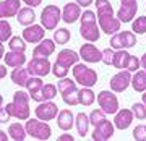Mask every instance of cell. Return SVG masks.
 Here are the masks:
<instances>
[{
  "instance_id": "52",
  "label": "cell",
  "mask_w": 146,
  "mask_h": 141,
  "mask_svg": "<svg viewBox=\"0 0 146 141\" xmlns=\"http://www.w3.org/2000/svg\"><path fill=\"white\" fill-rule=\"evenodd\" d=\"M2 104H3V97H2V94H0V107H2Z\"/></svg>"
},
{
  "instance_id": "9",
  "label": "cell",
  "mask_w": 146,
  "mask_h": 141,
  "mask_svg": "<svg viewBox=\"0 0 146 141\" xmlns=\"http://www.w3.org/2000/svg\"><path fill=\"white\" fill-rule=\"evenodd\" d=\"M52 63L49 62V58H42V57H33V60L28 63V71L33 76H46L50 71Z\"/></svg>"
},
{
  "instance_id": "14",
  "label": "cell",
  "mask_w": 146,
  "mask_h": 141,
  "mask_svg": "<svg viewBox=\"0 0 146 141\" xmlns=\"http://www.w3.org/2000/svg\"><path fill=\"white\" fill-rule=\"evenodd\" d=\"M135 118V115L131 112V109H122V110H117L115 112V117H114V125L119 128V130H125L131 125V122Z\"/></svg>"
},
{
  "instance_id": "3",
  "label": "cell",
  "mask_w": 146,
  "mask_h": 141,
  "mask_svg": "<svg viewBox=\"0 0 146 141\" xmlns=\"http://www.w3.org/2000/svg\"><path fill=\"white\" fill-rule=\"evenodd\" d=\"M73 76L76 79V83H80L84 88H93L94 84L98 83V73L93 68L81 65V63L73 65Z\"/></svg>"
},
{
  "instance_id": "37",
  "label": "cell",
  "mask_w": 146,
  "mask_h": 141,
  "mask_svg": "<svg viewBox=\"0 0 146 141\" xmlns=\"http://www.w3.org/2000/svg\"><path fill=\"white\" fill-rule=\"evenodd\" d=\"M68 70H70L68 67H65V65H62V63H58V62H55V63L52 65V73L55 75L58 79H60V78H65V76L68 75Z\"/></svg>"
},
{
  "instance_id": "25",
  "label": "cell",
  "mask_w": 146,
  "mask_h": 141,
  "mask_svg": "<svg viewBox=\"0 0 146 141\" xmlns=\"http://www.w3.org/2000/svg\"><path fill=\"white\" fill-rule=\"evenodd\" d=\"M57 125L60 130H70L73 126V114L70 110H60V114H57Z\"/></svg>"
},
{
  "instance_id": "6",
  "label": "cell",
  "mask_w": 146,
  "mask_h": 141,
  "mask_svg": "<svg viewBox=\"0 0 146 141\" xmlns=\"http://www.w3.org/2000/svg\"><path fill=\"white\" fill-rule=\"evenodd\" d=\"M98 102L104 114H115L119 110V99L112 91H101L98 96Z\"/></svg>"
},
{
  "instance_id": "28",
  "label": "cell",
  "mask_w": 146,
  "mask_h": 141,
  "mask_svg": "<svg viewBox=\"0 0 146 141\" xmlns=\"http://www.w3.org/2000/svg\"><path fill=\"white\" fill-rule=\"evenodd\" d=\"M128 58H130V54L125 52V49H120L117 52H114V62H112V67L115 68H127V63H128Z\"/></svg>"
},
{
  "instance_id": "33",
  "label": "cell",
  "mask_w": 146,
  "mask_h": 141,
  "mask_svg": "<svg viewBox=\"0 0 146 141\" xmlns=\"http://www.w3.org/2000/svg\"><path fill=\"white\" fill-rule=\"evenodd\" d=\"M11 26L8 21L0 20V42H5L8 39H11Z\"/></svg>"
},
{
  "instance_id": "51",
  "label": "cell",
  "mask_w": 146,
  "mask_h": 141,
  "mask_svg": "<svg viewBox=\"0 0 146 141\" xmlns=\"http://www.w3.org/2000/svg\"><path fill=\"white\" fill-rule=\"evenodd\" d=\"M143 104H145V105H146V93H145V94H143Z\"/></svg>"
},
{
  "instance_id": "1",
  "label": "cell",
  "mask_w": 146,
  "mask_h": 141,
  "mask_svg": "<svg viewBox=\"0 0 146 141\" xmlns=\"http://www.w3.org/2000/svg\"><path fill=\"white\" fill-rule=\"evenodd\" d=\"M96 8L99 16V26L106 34H115L120 29V21L114 16L112 5L109 0H96Z\"/></svg>"
},
{
  "instance_id": "15",
  "label": "cell",
  "mask_w": 146,
  "mask_h": 141,
  "mask_svg": "<svg viewBox=\"0 0 146 141\" xmlns=\"http://www.w3.org/2000/svg\"><path fill=\"white\" fill-rule=\"evenodd\" d=\"M44 34H46V29L42 26H37V24H34V26H28L25 28V31H23V39L26 42H31V44H34V42H41L42 39H44Z\"/></svg>"
},
{
  "instance_id": "50",
  "label": "cell",
  "mask_w": 146,
  "mask_h": 141,
  "mask_svg": "<svg viewBox=\"0 0 146 141\" xmlns=\"http://www.w3.org/2000/svg\"><path fill=\"white\" fill-rule=\"evenodd\" d=\"M3 52H5V49H3V44L0 42V58H2V57H5V55H3Z\"/></svg>"
},
{
  "instance_id": "18",
  "label": "cell",
  "mask_w": 146,
  "mask_h": 141,
  "mask_svg": "<svg viewBox=\"0 0 146 141\" xmlns=\"http://www.w3.org/2000/svg\"><path fill=\"white\" fill-rule=\"evenodd\" d=\"M80 16H81V8H80V5L75 2H70V3H67V5L63 7L62 10V20L65 21V23H75V21L78 20Z\"/></svg>"
},
{
  "instance_id": "26",
  "label": "cell",
  "mask_w": 146,
  "mask_h": 141,
  "mask_svg": "<svg viewBox=\"0 0 146 141\" xmlns=\"http://www.w3.org/2000/svg\"><path fill=\"white\" fill-rule=\"evenodd\" d=\"M131 86H133V89H135L136 93H143V91H146V71L143 70V71H140V70H136L135 75L131 76Z\"/></svg>"
},
{
  "instance_id": "44",
  "label": "cell",
  "mask_w": 146,
  "mask_h": 141,
  "mask_svg": "<svg viewBox=\"0 0 146 141\" xmlns=\"http://www.w3.org/2000/svg\"><path fill=\"white\" fill-rule=\"evenodd\" d=\"M23 2L29 7H39L42 3V0H23Z\"/></svg>"
},
{
  "instance_id": "22",
  "label": "cell",
  "mask_w": 146,
  "mask_h": 141,
  "mask_svg": "<svg viewBox=\"0 0 146 141\" xmlns=\"http://www.w3.org/2000/svg\"><path fill=\"white\" fill-rule=\"evenodd\" d=\"M29 71H28V68H23V67H16L13 71H11L10 78L11 81L15 84H18V86H26L28 79H29Z\"/></svg>"
},
{
  "instance_id": "12",
  "label": "cell",
  "mask_w": 146,
  "mask_h": 141,
  "mask_svg": "<svg viewBox=\"0 0 146 141\" xmlns=\"http://www.w3.org/2000/svg\"><path fill=\"white\" fill-rule=\"evenodd\" d=\"M131 83V75L128 70H123V71H119L117 75L112 76L110 79V89L112 91H117V93H122L125 91Z\"/></svg>"
},
{
  "instance_id": "39",
  "label": "cell",
  "mask_w": 146,
  "mask_h": 141,
  "mask_svg": "<svg viewBox=\"0 0 146 141\" xmlns=\"http://www.w3.org/2000/svg\"><path fill=\"white\" fill-rule=\"evenodd\" d=\"M29 94H26L25 91H16L15 94H13V102H16V104H28L29 102Z\"/></svg>"
},
{
  "instance_id": "23",
  "label": "cell",
  "mask_w": 146,
  "mask_h": 141,
  "mask_svg": "<svg viewBox=\"0 0 146 141\" xmlns=\"http://www.w3.org/2000/svg\"><path fill=\"white\" fill-rule=\"evenodd\" d=\"M26 63V55L25 52H15V50H11L5 55V65L8 67H21V65H25Z\"/></svg>"
},
{
  "instance_id": "31",
  "label": "cell",
  "mask_w": 146,
  "mask_h": 141,
  "mask_svg": "<svg viewBox=\"0 0 146 141\" xmlns=\"http://www.w3.org/2000/svg\"><path fill=\"white\" fill-rule=\"evenodd\" d=\"M57 96V86H54V84H44L41 88V93H39V97H41V102L44 101H52L54 97Z\"/></svg>"
},
{
  "instance_id": "19",
  "label": "cell",
  "mask_w": 146,
  "mask_h": 141,
  "mask_svg": "<svg viewBox=\"0 0 146 141\" xmlns=\"http://www.w3.org/2000/svg\"><path fill=\"white\" fill-rule=\"evenodd\" d=\"M55 50V42L50 39H42L39 42V46L34 47L33 57H42V58H49V55H52V52Z\"/></svg>"
},
{
  "instance_id": "10",
  "label": "cell",
  "mask_w": 146,
  "mask_h": 141,
  "mask_svg": "<svg viewBox=\"0 0 146 141\" xmlns=\"http://www.w3.org/2000/svg\"><path fill=\"white\" fill-rule=\"evenodd\" d=\"M58 114V107L54 102L50 101H44V104H39L36 107V117L39 120H44V122H49L55 118Z\"/></svg>"
},
{
  "instance_id": "43",
  "label": "cell",
  "mask_w": 146,
  "mask_h": 141,
  "mask_svg": "<svg viewBox=\"0 0 146 141\" xmlns=\"http://www.w3.org/2000/svg\"><path fill=\"white\" fill-rule=\"evenodd\" d=\"M8 118H10V114L7 112V109L0 107V123H8Z\"/></svg>"
},
{
  "instance_id": "32",
  "label": "cell",
  "mask_w": 146,
  "mask_h": 141,
  "mask_svg": "<svg viewBox=\"0 0 146 141\" xmlns=\"http://www.w3.org/2000/svg\"><path fill=\"white\" fill-rule=\"evenodd\" d=\"M8 46L15 52H25L26 50V42H25V39H21V36H13L8 42Z\"/></svg>"
},
{
  "instance_id": "34",
  "label": "cell",
  "mask_w": 146,
  "mask_h": 141,
  "mask_svg": "<svg viewBox=\"0 0 146 141\" xmlns=\"http://www.w3.org/2000/svg\"><path fill=\"white\" fill-rule=\"evenodd\" d=\"M54 39H55V42L60 44V46H62V44H67V42L70 41V31H68L67 28H60V29L55 31Z\"/></svg>"
},
{
  "instance_id": "42",
  "label": "cell",
  "mask_w": 146,
  "mask_h": 141,
  "mask_svg": "<svg viewBox=\"0 0 146 141\" xmlns=\"http://www.w3.org/2000/svg\"><path fill=\"white\" fill-rule=\"evenodd\" d=\"M102 62L106 65H112V62H114V52H112V49H104L102 50Z\"/></svg>"
},
{
  "instance_id": "30",
  "label": "cell",
  "mask_w": 146,
  "mask_h": 141,
  "mask_svg": "<svg viewBox=\"0 0 146 141\" xmlns=\"http://www.w3.org/2000/svg\"><path fill=\"white\" fill-rule=\"evenodd\" d=\"M8 135H10L11 140L15 141H23L26 138V128L21 126V123H11L10 125V130H8Z\"/></svg>"
},
{
  "instance_id": "36",
  "label": "cell",
  "mask_w": 146,
  "mask_h": 141,
  "mask_svg": "<svg viewBox=\"0 0 146 141\" xmlns=\"http://www.w3.org/2000/svg\"><path fill=\"white\" fill-rule=\"evenodd\" d=\"M133 32L135 34H145L146 32V16H138L133 21Z\"/></svg>"
},
{
  "instance_id": "16",
  "label": "cell",
  "mask_w": 146,
  "mask_h": 141,
  "mask_svg": "<svg viewBox=\"0 0 146 141\" xmlns=\"http://www.w3.org/2000/svg\"><path fill=\"white\" fill-rule=\"evenodd\" d=\"M5 109L10 114V117H15V118H20V120H28L29 118V105L28 104L11 102V104H7Z\"/></svg>"
},
{
  "instance_id": "20",
  "label": "cell",
  "mask_w": 146,
  "mask_h": 141,
  "mask_svg": "<svg viewBox=\"0 0 146 141\" xmlns=\"http://www.w3.org/2000/svg\"><path fill=\"white\" fill-rule=\"evenodd\" d=\"M80 60V54H76L75 50H72V49H63V50H60V54L57 55V60L55 62L62 63V65H65V67H72V65H76Z\"/></svg>"
},
{
  "instance_id": "40",
  "label": "cell",
  "mask_w": 146,
  "mask_h": 141,
  "mask_svg": "<svg viewBox=\"0 0 146 141\" xmlns=\"http://www.w3.org/2000/svg\"><path fill=\"white\" fill-rule=\"evenodd\" d=\"M140 67H141L140 58L135 57V55H130V58H128V63H127V68H125V70H128V71H136V70H138Z\"/></svg>"
},
{
  "instance_id": "13",
  "label": "cell",
  "mask_w": 146,
  "mask_h": 141,
  "mask_svg": "<svg viewBox=\"0 0 146 141\" xmlns=\"http://www.w3.org/2000/svg\"><path fill=\"white\" fill-rule=\"evenodd\" d=\"M114 135V125L109 120H102L101 123L96 125V130L93 131V140L94 141H107Z\"/></svg>"
},
{
  "instance_id": "46",
  "label": "cell",
  "mask_w": 146,
  "mask_h": 141,
  "mask_svg": "<svg viewBox=\"0 0 146 141\" xmlns=\"http://www.w3.org/2000/svg\"><path fill=\"white\" fill-rule=\"evenodd\" d=\"M76 3H78L80 7H89L93 3V0H76Z\"/></svg>"
},
{
  "instance_id": "4",
  "label": "cell",
  "mask_w": 146,
  "mask_h": 141,
  "mask_svg": "<svg viewBox=\"0 0 146 141\" xmlns=\"http://www.w3.org/2000/svg\"><path fill=\"white\" fill-rule=\"evenodd\" d=\"M26 133L36 140H49L50 135H52V128L44 123V120H39V118H29L26 122Z\"/></svg>"
},
{
  "instance_id": "41",
  "label": "cell",
  "mask_w": 146,
  "mask_h": 141,
  "mask_svg": "<svg viewBox=\"0 0 146 141\" xmlns=\"http://www.w3.org/2000/svg\"><path fill=\"white\" fill-rule=\"evenodd\" d=\"M133 138L138 141H146V130L143 125H138L135 126V130H133Z\"/></svg>"
},
{
  "instance_id": "8",
  "label": "cell",
  "mask_w": 146,
  "mask_h": 141,
  "mask_svg": "<svg viewBox=\"0 0 146 141\" xmlns=\"http://www.w3.org/2000/svg\"><path fill=\"white\" fill-rule=\"evenodd\" d=\"M138 11V3L136 0H120V8L117 11V20L122 23H128L135 18Z\"/></svg>"
},
{
  "instance_id": "48",
  "label": "cell",
  "mask_w": 146,
  "mask_h": 141,
  "mask_svg": "<svg viewBox=\"0 0 146 141\" xmlns=\"http://www.w3.org/2000/svg\"><path fill=\"white\" fill-rule=\"evenodd\" d=\"M140 62H141V67L145 68V71H146V54L143 55V57L140 58Z\"/></svg>"
},
{
  "instance_id": "21",
  "label": "cell",
  "mask_w": 146,
  "mask_h": 141,
  "mask_svg": "<svg viewBox=\"0 0 146 141\" xmlns=\"http://www.w3.org/2000/svg\"><path fill=\"white\" fill-rule=\"evenodd\" d=\"M44 86L42 84V79L34 76V78H29L26 83V88L29 91V96H31V99H34L36 102H41V97H39V93H41V88Z\"/></svg>"
},
{
  "instance_id": "27",
  "label": "cell",
  "mask_w": 146,
  "mask_h": 141,
  "mask_svg": "<svg viewBox=\"0 0 146 141\" xmlns=\"http://www.w3.org/2000/svg\"><path fill=\"white\" fill-rule=\"evenodd\" d=\"M75 123H76V130H78V135L81 138L88 135V128H89V115L80 112L76 114V118H75Z\"/></svg>"
},
{
  "instance_id": "24",
  "label": "cell",
  "mask_w": 146,
  "mask_h": 141,
  "mask_svg": "<svg viewBox=\"0 0 146 141\" xmlns=\"http://www.w3.org/2000/svg\"><path fill=\"white\" fill-rule=\"evenodd\" d=\"M16 20H18V23H20L21 26H31L33 23H34V20H36L34 10H31L29 7L21 8V10L18 11V15H16Z\"/></svg>"
},
{
  "instance_id": "47",
  "label": "cell",
  "mask_w": 146,
  "mask_h": 141,
  "mask_svg": "<svg viewBox=\"0 0 146 141\" xmlns=\"http://www.w3.org/2000/svg\"><path fill=\"white\" fill-rule=\"evenodd\" d=\"M5 76H7V67L5 65H0V79L5 78Z\"/></svg>"
},
{
  "instance_id": "38",
  "label": "cell",
  "mask_w": 146,
  "mask_h": 141,
  "mask_svg": "<svg viewBox=\"0 0 146 141\" xmlns=\"http://www.w3.org/2000/svg\"><path fill=\"white\" fill-rule=\"evenodd\" d=\"M102 120H106V114L102 112V110L96 109V110H93V112L89 114V123H93L94 126L98 125V123H101Z\"/></svg>"
},
{
  "instance_id": "17",
  "label": "cell",
  "mask_w": 146,
  "mask_h": 141,
  "mask_svg": "<svg viewBox=\"0 0 146 141\" xmlns=\"http://www.w3.org/2000/svg\"><path fill=\"white\" fill-rule=\"evenodd\" d=\"M20 11V0H3L0 2V18H11Z\"/></svg>"
},
{
  "instance_id": "35",
  "label": "cell",
  "mask_w": 146,
  "mask_h": 141,
  "mask_svg": "<svg viewBox=\"0 0 146 141\" xmlns=\"http://www.w3.org/2000/svg\"><path fill=\"white\" fill-rule=\"evenodd\" d=\"M131 112L135 115V118H138V120H145L146 118V105L143 102H136V104L131 105Z\"/></svg>"
},
{
  "instance_id": "49",
  "label": "cell",
  "mask_w": 146,
  "mask_h": 141,
  "mask_svg": "<svg viewBox=\"0 0 146 141\" xmlns=\"http://www.w3.org/2000/svg\"><path fill=\"white\" fill-rule=\"evenodd\" d=\"M8 140V135L7 133H3V131L0 130V141H7Z\"/></svg>"
},
{
  "instance_id": "53",
  "label": "cell",
  "mask_w": 146,
  "mask_h": 141,
  "mask_svg": "<svg viewBox=\"0 0 146 141\" xmlns=\"http://www.w3.org/2000/svg\"><path fill=\"white\" fill-rule=\"evenodd\" d=\"M145 130H146V125H145Z\"/></svg>"
},
{
  "instance_id": "2",
  "label": "cell",
  "mask_w": 146,
  "mask_h": 141,
  "mask_svg": "<svg viewBox=\"0 0 146 141\" xmlns=\"http://www.w3.org/2000/svg\"><path fill=\"white\" fill-rule=\"evenodd\" d=\"M80 34L83 39L89 42L99 41V28L96 26V15L94 11L86 10L81 13V26H80Z\"/></svg>"
},
{
  "instance_id": "5",
  "label": "cell",
  "mask_w": 146,
  "mask_h": 141,
  "mask_svg": "<svg viewBox=\"0 0 146 141\" xmlns=\"http://www.w3.org/2000/svg\"><path fill=\"white\" fill-rule=\"evenodd\" d=\"M62 18V11L57 5H47L41 13V23L44 29H54Z\"/></svg>"
},
{
  "instance_id": "11",
  "label": "cell",
  "mask_w": 146,
  "mask_h": 141,
  "mask_svg": "<svg viewBox=\"0 0 146 141\" xmlns=\"http://www.w3.org/2000/svg\"><path fill=\"white\" fill-rule=\"evenodd\" d=\"M80 58H83L86 63H96L102 60V50H99L96 46L89 44H83L80 49Z\"/></svg>"
},
{
  "instance_id": "45",
  "label": "cell",
  "mask_w": 146,
  "mask_h": 141,
  "mask_svg": "<svg viewBox=\"0 0 146 141\" xmlns=\"http://www.w3.org/2000/svg\"><path fill=\"white\" fill-rule=\"evenodd\" d=\"M58 141H73V136L68 135V133H63V135L58 136Z\"/></svg>"
},
{
  "instance_id": "29",
  "label": "cell",
  "mask_w": 146,
  "mask_h": 141,
  "mask_svg": "<svg viewBox=\"0 0 146 141\" xmlns=\"http://www.w3.org/2000/svg\"><path fill=\"white\" fill-rule=\"evenodd\" d=\"M96 99L94 93L91 91V88H84L83 89H78V104L81 105H91Z\"/></svg>"
},
{
  "instance_id": "7",
  "label": "cell",
  "mask_w": 146,
  "mask_h": 141,
  "mask_svg": "<svg viewBox=\"0 0 146 141\" xmlns=\"http://www.w3.org/2000/svg\"><path fill=\"white\" fill-rule=\"evenodd\" d=\"M136 44V36L135 32H130V31H122V32H117L112 36L110 39V46L112 49H130Z\"/></svg>"
}]
</instances>
